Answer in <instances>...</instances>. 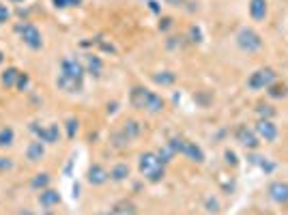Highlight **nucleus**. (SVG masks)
I'll list each match as a JSON object with an SVG mask.
<instances>
[{
    "instance_id": "obj_1",
    "label": "nucleus",
    "mask_w": 288,
    "mask_h": 215,
    "mask_svg": "<svg viewBox=\"0 0 288 215\" xmlns=\"http://www.w3.org/2000/svg\"><path fill=\"white\" fill-rule=\"evenodd\" d=\"M138 168L150 183H160L166 176V164H162L157 153H142L140 162H138Z\"/></svg>"
},
{
    "instance_id": "obj_2",
    "label": "nucleus",
    "mask_w": 288,
    "mask_h": 215,
    "mask_svg": "<svg viewBox=\"0 0 288 215\" xmlns=\"http://www.w3.org/2000/svg\"><path fill=\"white\" fill-rule=\"evenodd\" d=\"M236 46H239V50H243V52H248V54L260 52L262 50V37L256 30H252V28H241V30L236 32Z\"/></svg>"
},
{
    "instance_id": "obj_3",
    "label": "nucleus",
    "mask_w": 288,
    "mask_h": 215,
    "mask_svg": "<svg viewBox=\"0 0 288 215\" xmlns=\"http://www.w3.org/2000/svg\"><path fill=\"white\" fill-rule=\"evenodd\" d=\"M16 30L20 32L22 41H24V46H28L30 50H41L43 46V37H41V30L30 22H24V24H18Z\"/></svg>"
},
{
    "instance_id": "obj_4",
    "label": "nucleus",
    "mask_w": 288,
    "mask_h": 215,
    "mask_svg": "<svg viewBox=\"0 0 288 215\" xmlns=\"http://www.w3.org/2000/svg\"><path fill=\"white\" fill-rule=\"evenodd\" d=\"M30 132L37 136V140H41L43 144H56L60 140V127L56 123H50V125L30 123Z\"/></svg>"
},
{
    "instance_id": "obj_5",
    "label": "nucleus",
    "mask_w": 288,
    "mask_h": 215,
    "mask_svg": "<svg viewBox=\"0 0 288 215\" xmlns=\"http://www.w3.org/2000/svg\"><path fill=\"white\" fill-rule=\"evenodd\" d=\"M273 82H276V71H273L271 67H264V69L254 71V74L248 78V88L262 90V88H269Z\"/></svg>"
},
{
    "instance_id": "obj_6",
    "label": "nucleus",
    "mask_w": 288,
    "mask_h": 215,
    "mask_svg": "<svg viewBox=\"0 0 288 215\" xmlns=\"http://www.w3.org/2000/svg\"><path fill=\"white\" fill-rule=\"evenodd\" d=\"M60 74L62 76H67V78H74V80H84V74H86V69H84V64L76 58V56H67V58H62L60 60Z\"/></svg>"
},
{
    "instance_id": "obj_7",
    "label": "nucleus",
    "mask_w": 288,
    "mask_h": 215,
    "mask_svg": "<svg viewBox=\"0 0 288 215\" xmlns=\"http://www.w3.org/2000/svg\"><path fill=\"white\" fill-rule=\"evenodd\" d=\"M234 136H236V142H239L241 146L250 148V150H254V148L260 146V138H258L254 129H250L248 125H239V127H236V134Z\"/></svg>"
},
{
    "instance_id": "obj_8",
    "label": "nucleus",
    "mask_w": 288,
    "mask_h": 215,
    "mask_svg": "<svg viewBox=\"0 0 288 215\" xmlns=\"http://www.w3.org/2000/svg\"><path fill=\"white\" fill-rule=\"evenodd\" d=\"M254 132H256V136L260 140H264V142H273L278 138V125L273 123V120H264V118H258V123H256V127H254Z\"/></svg>"
},
{
    "instance_id": "obj_9",
    "label": "nucleus",
    "mask_w": 288,
    "mask_h": 215,
    "mask_svg": "<svg viewBox=\"0 0 288 215\" xmlns=\"http://www.w3.org/2000/svg\"><path fill=\"white\" fill-rule=\"evenodd\" d=\"M86 181H88L90 185H95V188H99V185L110 181V172H108L102 164H92V166L88 168V172H86Z\"/></svg>"
},
{
    "instance_id": "obj_10",
    "label": "nucleus",
    "mask_w": 288,
    "mask_h": 215,
    "mask_svg": "<svg viewBox=\"0 0 288 215\" xmlns=\"http://www.w3.org/2000/svg\"><path fill=\"white\" fill-rule=\"evenodd\" d=\"M269 198L278 204H286L288 202V183L284 181H273L269 185Z\"/></svg>"
},
{
    "instance_id": "obj_11",
    "label": "nucleus",
    "mask_w": 288,
    "mask_h": 215,
    "mask_svg": "<svg viewBox=\"0 0 288 215\" xmlns=\"http://www.w3.org/2000/svg\"><path fill=\"white\" fill-rule=\"evenodd\" d=\"M183 157H187L190 162L194 164H202L204 162V150L200 148L196 142H192V140H185V146H183Z\"/></svg>"
},
{
    "instance_id": "obj_12",
    "label": "nucleus",
    "mask_w": 288,
    "mask_h": 215,
    "mask_svg": "<svg viewBox=\"0 0 288 215\" xmlns=\"http://www.w3.org/2000/svg\"><path fill=\"white\" fill-rule=\"evenodd\" d=\"M39 204L43 206V209H52V206L60 204V194L56 190H50V188L41 190L39 192Z\"/></svg>"
},
{
    "instance_id": "obj_13",
    "label": "nucleus",
    "mask_w": 288,
    "mask_h": 215,
    "mask_svg": "<svg viewBox=\"0 0 288 215\" xmlns=\"http://www.w3.org/2000/svg\"><path fill=\"white\" fill-rule=\"evenodd\" d=\"M56 86H58V90H64V92H80L82 90L80 80H74V78H67L62 74H58V78H56Z\"/></svg>"
},
{
    "instance_id": "obj_14",
    "label": "nucleus",
    "mask_w": 288,
    "mask_h": 215,
    "mask_svg": "<svg viewBox=\"0 0 288 215\" xmlns=\"http://www.w3.org/2000/svg\"><path fill=\"white\" fill-rule=\"evenodd\" d=\"M43 155H46V144H43L41 140H32L30 144L26 146V160L28 162H41Z\"/></svg>"
},
{
    "instance_id": "obj_15",
    "label": "nucleus",
    "mask_w": 288,
    "mask_h": 215,
    "mask_svg": "<svg viewBox=\"0 0 288 215\" xmlns=\"http://www.w3.org/2000/svg\"><path fill=\"white\" fill-rule=\"evenodd\" d=\"M164 106H166V102L162 99V95H157V92L148 90V95H146V104H144V110L150 112V114H160V112L164 110Z\"/></svg>"
},
{
    "instance_id": "obj_16",
    "label": "nucleus",
    "mask_w": 288,
    "mask_h": 215,
    "mask_svg": "<svg viewBox=\"0 0 288 215\" xmlns=\"http://www.w3.org/2000/svg\"><path fill=\"white\" fill-rule=\"evenodd\" d=\"M250 16L254 22H262L267 18V0H250Z\"/></svg>"
},
{
    "instance_id": "obj_17",
    "label": "nucleus",
    "mask_w": 288,
    "mask_h": 215,
    "mask_svg": "<svg viewBox=\"0 0 288 215\" xmlns=\"http://www.w3.org/2000/svg\"><path fill=\"white\" fill-rule=\"evenodd\" d=\"M120 132H123L127 140H136L142 134V125H140V120H136V118H127L123 127H120Z\"/></svg>"
},
{
    "instance_id": "obj_18",
    "label": "nucleus",
    "mask_w": 288,
    "mask_h": 215,
    "mask_svg": "<svg viewBox=\"0 0 288 215\" xmlns=\"http://www.w3.org/2000/svg\"><path fill=\"white\" fill-rule=\"evenodd\" d=\"M146 95H148L146 88H142V86H136V88H132V95H129V104H132L136 110H144Z\"/></svg>"
},
{
    "instance_id": "obj_19",
    "label": "nucleus",
    "mask_w": 288,
    "mask_h": 215,
    "mask_svg": "<svg viewBox=\"0 0 288 215\" xmlns=\"http://www.w3.org/2000/svg\"><path fill=\"white\" fill-rule=\"evenodd\" d=\"M84 62H86V71H88L90 76H102V71H104V60L99 58V56H92V54H86V58H84Z\"/></svg>"
},
{
    "instance_id": "obj_20",
    "label": "nucleus",
    "mask_w": 288,
    "mask_h": 215,
    "mask_svg": "<svg viewBox=\"0 0 288 215\" xmlns=\"http://www.w3.org/2000/svg\"><path fill=\"white\" fill-rule=\"evenodd\" d=\"M20 74H22L20 69H16V67H6V69L2 71V78H0V80H2V84L6 86V88H16Z\"/></svg>"
},
{
    "instance_id": "obj_21",
    "label": "nucleus",
    "mask_w": 288,
    "mask_h": 215,
    "mask_svg": "<svg viewBox=\"0 0 288 215\" xmlns=\"http://www.w3.org/2000/svg\"><path fill=\"white\" fill-rule=\"evenodd\" d=\"M127 176H129V166H127V164H116V166L110 168V181L123 183Z\"/></svg>"
},
{
    "instance_id": "obj_22",
    "label": "nucleus",
    "mask_w": 288,
    "mask_h": 215,
    "mask_svg": "<svg viewBox=\"0 0 288 215\" xmlns=\"http://www.w3.org/2000/svg\"><path fill=\"white\" fill-rule=\"evenodd\" d=\"M13 142H16V132H13V127H9V125L0 127V148H9Z\"/></svg>"
},
{
    "instance_id": "obj_23",
    "label": "nucleus",
    "mask_w": 288,
    "mask_h": 215,
    "mask_svg": "<svg viewBox=\"0 0 288 215\" xmlns=\"http://www.w3.org/2000/svg\"><path fill=\"white\" fill-rule=\"evenodd\" d=\"M153 82L160 86H172L176 82V74L174 71H160V74L153 76Z\"/></svg>"
},
{
    "instance_id": "obj_24",
    "label": "nucleus",
    "mask_w": 288,
    "mask_h": 215,
    "mask_svg": "<svg viewBox=\"0 0 288 215\" xmlns=\"http://www.w3.org/2000/svg\"><path fill=\"white\" fill-rule=\"evenodd\" d=\"M30 188L37 190V192L50 188V174H48V172H37V174L30 178Z\"/></svg>"
},
{
    "instance_id": "obj_25",
    "label": "nucleus",
    "mask_w": 288,
    "mask_h": 215,
    "mask_svg": "<svg viewBox=\"0 0 288 215\" xmlns=\"http://www.w3.org/2000/svg\"><path fill=\"white\" fill-rule=\"evenodd\" d=\"M267 95L271 97V99H282V97H286L288 95V86L286 84H278V82H273L269 88H267Z\"/></svg>"
},
{
    "instance_id": "obj_26",
    "label": "nucleus",
    "mask_w": 288,
    "mask_h": 215,
    "mask_svg": "<svg viewBox=\"0 0 288 215\" xmlns=\"http://www.w3.org/2000/svg\"><path fill=\"white\" fill-rule=\"evenodd\" d=\"M108 215H136V206L132 204V202H118L116 206H114V209L108 213Z\"/></svg>"
},
{
    "instance_id": "obj_27",
    "label": "nucleus",
    "mask_w": 288,
    "mask_h": 215,
    "mask_svg": "<svg viewBox=\"0 0 288 215\" xmlns=\"http://www.w3.org/2000/svg\"><path fill=\"white\" fill-rule=\"evenodd\" d=\"M256 114H258V118L273 120V116H276V110H273L271 106H267V104H260V106L256 108Z\"/></svg>"
},
{
    "instance_id": "obj_28",
    "label": "nucleus",
    "mask_w": 288,
    "mask_h": 215,
    "mask_svg": "<svg viewBox=\"0 0 288 215\" xmlns=\"http://www.w3.org/2000/svg\"><path fill=\"white\" fill-rule=\"evenodd\" d=\"M166 144L174 150V155H181L183 153V146H185V138H181V136H174V138H170Z\"/></svg>"
},
{
    "instance_id": "obj_29",
    "label": "nucleus",
    "mask_w": 288,
    "mask_h": 215,
    "mask_svg": "<svg viewBox=\"0 0 288 215\" xmlns=\"http://www.w3.org/2000/svg\"><path fill=\"white\" fill-rule=\"evenodd\" d=\"M157 157L162 160V164H170L172 160H174V150H172L168 144H164L160 150H157Z\"/></svg>"
},
{
    "instance_id": "obj_30",
    "label": "nucleus",
    "mask_w": 288,
    "mask_h": 215,
    "mask_svg": "<svg viewBox=\"0 0 288 215\" xmlns=\"http://www.w3.org/2000/svg\"><path fill=\"white\" fill-rule=\"evenodd\" d=\"M64 127H67V138L74 140L78 129H80V123H78V118H67V123H64Z\"/></svg>"
},
{
    "instance_id": "obj_31",
    "label": "nucleus",
    "mask_w": 288,
    "mask_h": 215,
    "mask_svg": "<svg viewBox=\"0 0 288 215\" xmlns=\"http://www.w3.org/2000/svg\"><path fill=\"white\" fill-rule=\"evenodd\" d=\"M28 86H30V76L26 74V71H22L20 78H18V84H16V88L18 90H26Z\"/></svg>"
},
{
    "instance_id": "obj_32",
    "label": "nucleus",
    "mask_w": 288,
    "mask_h": 215,
    "mask_svg": "<svg viewBox=\"0 0 288 215\" xmlns=\"http://www.w3.org/2000/svg\"><path fill=\"white\" fill-rule=\"evenodd\" d=\"M52 4L56 6V9H67V6L82 4V0H52Z\"/></svg>"
},
{
    "instance_id": "obj_33",
    "label": "nucleus",
    "mask_w": 288,
    "mask_h": 215,
    "mask_svg": "<svg viewBox=\"0 0 288 215\" xmlns=\"http://www.w3.org/2000/svg\"><path fill=\"white\" fill-rule=\"evenodd\" d=\"M9 18H11L9 6H6V4H0V26L6 24V22H9Z\"/></svg>"
},
{
    "instance_id": "obj_34",
    "label": "nucleus",
    "mask_w": 288,
    "mask_h": 215,
    "mask_svg": "<svg viewBox=\"0 0 288 215\" xmlns=\"http://www.w3.org/2000/svg\"><path fill=\"white\" fill-rule=\"evenodd\" d=\"M224 157H226V164H230V166H236V164H239V160H236V153H234V150H230V148L224 150Z\"/></svg>"
},
{
    "instance_id": "obj_35",
    "label": "nucleus",
    "mask_w": 288,
    "mask_h": 215,
    "mask_svg": "<svg viewBox=\"0 0 288 215\" xmlns=\"http://www.w3.org/2000/svg\"><path fill=\"white\" fill-rule=\"evenodd\" d=\"M206 211L208 213H218L220 211V202H218V200H215V198H206Z\"/></svg>"
},
{
    "instance_id": "obj_36",
    "label": "nucleus",
    "mask_w": 288,
    "mask_h": 215,
    "mask_svg": "<svg viewBox=\"0 0 288 215\" xmlns=\"http://www.w3.org/2000/svg\"><path fill=\"white\" fill-rule=\"evenodd\" d=\"M13 168V160L11 157H0V172H6Z\"/></svg>"
},
{
    "instance_id": "obj_37",
    "label": "nucleus",
    "mask_w": 288,
    "mask_h": 215,
    "mask_svg": "<svg viewBox=\"0 0 288 215\" xmlns=\"http://www.w3.org/2000/svg\"><path fill=\"white\" fill-rule=\"evenodd\" d=\"M190 41H194V43H200V41H202V39H200V37H202V34H200V28H196V26H192L190 28Z\"/></svg>"
},
{
    "instance_id": "obj_38",
    "label": "nucleus",
    "mask_w": 288,
    "mask_h": 215,
    "mask_svg": "<svg viewBox=\"0 0 288 215\" xmlns=\"http://www.w3.org/2000/svg\"><path fill=\"white\" fill-rule=\"evenodd\" d=\"M170 26H172V20H170V18H164L162 24H160V28H162V30H168Z\"/></svg>"
},
{
    "instance_id": "obj_39",
    "label": "nucleus",
    "mask_w": 288,
    "mask_h": 215,
    "mask_svg": "<svg viewBox=\"0 0 288 215\" xmlns=\"http://www.w3.org/2000/svg\"><path fill=\"white\" fill-rule=\"evenodd\" d=\"M6 2H11V4H20V2H24V0H6Z\"/></svg>"
},
{
    "instance_id": "obj_40",
    "label": "nucleus",
    "mask_w": 288,
    "mask_h": 215,
    "mask_svg": "<svg viewBox=\"0 0 288 215\" xmlns=\"http://www.w3.org/2000/svg\"><path fill=\"white\" fill-rule=\"evenodd\" d=\"M2 62H4V52L0 50V64H2Z\"/></svg>"
},
{
    "instance_id": "obj_41",
    "label": "nucleus",
    "mask_w": 288,
    "mask_h": 215,
    "mask_svg": "<svg viewBox=\"0 0 288 215\" xmlns=\"http://www.w3.org/2000/svg\"><path fill=\"white\" fill-rule=\"evenodd\" d=\"M46 215H52V213H46Z\"/></svg>"
}]
</instances>
